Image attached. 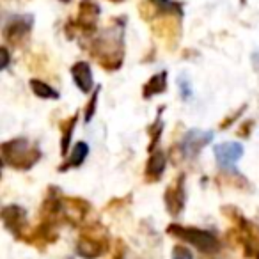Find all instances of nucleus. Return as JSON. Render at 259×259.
<instances>
[{
	"mask_svg": "<svg viewBox=\"0 0 259 259\" xmlns=\"http://www.w3.org/2000/svg\"><path fill=\"white\" fill-rule=\"evenodd\" d=\"M61 2H69V0H61Z\"/></svg>",
	"mask_w": 259,
	"mask_h": 259,
	"instance_id": "obj_18",
	"label": "nucleus"
},
{
	"mask_svg": "<svg viewBox=\"0 0 259 259\" xmlns=\"http://www.w3.org/2000/svg\"><path fill=\"white\" fill-rule=\"evenodd\" d=\"M0 54H2V69H6L9 66V52L6 47L0 48Z\"/></svg>",
	"mask_w": 259,
	"mask_h": 259,
	"instance_id": "obj_15",
	"label": "nucleus"
},
{
	"mask_svg": "<svg viewBox=\"0 0 259 259\" xmlns=\"http://www.w3.org/2000/svg\"><path fill=\"white\" fill-rule=\"evenodd\" d=\"M163 169H165V158H163L162 153H156L151 160H149V165H148V176L149 178H156L158 180L162 176Z\"/></svg>",
	"mask_w": 259,
	"mask_h": 259,
	"instance_id": "obj_11",
	"label": "nucleus"
},
{
	"mask_svg": "<svg viewBox=\"0 0 259 259\" xmlns=\"http://www.w3.org/2000/svg\"><path fill=\"white\" fill-rule=\"evenodd\" d=\"M30 87H32L34 94L39 98H47V100H55V98H59L57 91H54L50 85H47V83L41 82V80H30Z\"/></svg>",
	"mask_w": 259,
	"mask_h": 259,
	"instance_id": "obj_9",
	"label": "nucleus"
},
{
	"mask_svg": "<svg viewBox=\"0 0 259 259\" xmlns=\"http://www.w3.org/2000/svg\"><path fill=\"white\" fill-rule=\"evenodd\" d=\"M172 259H194V255H192V252L188 250L187 247H183V245H176L172 250Z\"/></svg>",
	"mask_w": 259,
	"mask_h": 259,
	"instance_id": "obj_13",
	"label": "nucleus"
},
{
	"mask_svg": "<svg viewBox=\"0 0 259 259\" xmlns=\"http://www.w3.org/2000/svg\"><path fill=\"white\" fill-rule=\"evenodd\" d=\"M98 93H100V87H98V89L94 91L93 98H91V103H89V112H87V114H85V121H91V117H93V114H94V108H96Z\"/></svg>",
	"mask_w": 259,
	"mask_h": 259,
	"instance_id": "obj_14",
	"label": "nucleus"
},
{
	"mask_svg": "<svg viewBox=\"0 0 259 259\" xmlns=\"http://www.w3.org/2000/svg\"><path fill=\"white\" fill-rule=\"evenodd\" d=\"M167 87V73L162 71L158 75H155L148 83L144 85V96L149 98L153 94H158V93H163Z\"/></svg>",
	"mask_w": 259,
	"mask_h": 259,
	"instance_id": "obj_7",
	"label": "nucleus"
},
{
	"mask_svg": "<svg viewBox=\"0 0 259 259\" xmlns=\"http://www.w3.org/2000/svg\"><path fill=\"white\" fill-rule=\"evenodd\" d=\"M215 134L213 132H201V130H190L187 132L183 137V142H181V151H183L185 156L192 158L195 156L206 144L213 141Z\"/></svg>",
	"mask_w": 259,
	"mask_h": 259,
	"instance_id": "obj_3",
	"label": "nucleus"
},
{
	"mask_svg": "<svg viewBox=\"0 0 259 259\" xmlns=\"http://www.w3.org/2000/svg\"><path fill=\"white\" fill-rule=\"evenodd\" d=\"M71 75H73V80H75L76 87H78L82 93H89L93 89L94 82H93V71H91V66L87 62L80 61V62H75L71 66Z\"/></svg>",
	"mask_w": 259,
	"mask_h": 259,
	"instance_id": "obj_5",
	"label": "nucleus"
},
{
	"mask_svg": "<svg viewBox=\"0 0 259 259\" xmlns=\"http://www.w3.org/2000/svg\"><path fill=\"white\" fill-rule=\"evenodd\" d=\"M178 87H180L181 98H183V100H190L192 98V85H190V80H188L185 75H180V78H178Z\"/></svg>",
	"mask_w": 259,
	"mask_h": 259,
	"instance_id": "obj_12",
	"label": "nucleus"
},
{
	"mask_svg": "<svg viewBox=\"0 0 259 259\" xmlns=\"http://www.w3.org/2000/svg\"><path fill=\"white\" fill-rule=\"evenodd\" d=\"M213 153H215V158L219 162V165L224 167V169H229V167H233L241 158L243 146L240 142H224V144L215 146Z\"/></svg>",
	"mask_w": 259,
	"mask_h": 259,
	"instance_id": "obj_4",
	"label": "nucleus"
},
{
	"mask_svg": "<svg viewBox=\"0 0 259 259\" xmlns=\"http://www.w3.org/2000/svg\"><path fill=\"white\" fill-rule=\"evenodd\" d=\"M34 25L32 15H13L4 25V39L11 45H22L30 34Z\"/></svg>",
	"mask_w": 259,
	"mask_h": 259,
	"instance_id": "obj_2",
	"label": "nucleus"
},
{
	"mask_svg": "<svg viewBox=\"0 0 259 259\" xmlns=\"http://www.w3.org/2000/svg\"><path fill=\"white\" fill-rule=\"evenodd\" d=\"M155 8L156 15L162 16H174L176 15L178 18L183 16V8H181L180 2H174V0H149Z\"/></svg>",
	"mask_w": 259,
	"mask_h": 259,
	"instance_id": "obj_6",
	"label": "nucleus"
},
{
	"mask_svg": "<svg viewBox=\"0 0 259 259\" xmlns=\"http://www.w3.org/2000/svg\"><path fill=\"white\" fill-rule=\"evenodd\" d=\"M252 61H254L255 69H259V54H254V55H252Z\"/></svg>",
	"mask_w": 259,
	"mask_h": 259,
	"instance_id": "obj_16",
	"label": "nucleus"
},
{
	"mask_svg": "<svg viewBox=\"0 0 259 259\" xmlns=\"http://www.w3.org/2000/svg\"><path fill=\"white\" fill-rule=\"evenodd\" d=\"M169 233L176 234V236L183 238L187 243L194 245V247L201 248L202 252H213L219 248V241L213 234L206 233L201 229H194V227H181V226H170Z\"/></svg>",
	"mask_w": 259,
	"mask_h": 259,
	"instance_id": "obj_1",
	"label": "nucleus"
},
{
	"mask_svg": "<svg viewBox=\"0 0 259 259\" xmlns=\"http://www.w3.org/2000/svg\"><path fill=\"white\" fill-rule=\"evenodd\" d=\"M167 202H169V211L178 215V211L183 208V192H181V187L169 188V192H167Z\"/></svg>",
	"mask_w": 259,
	"mask_h": 259,
	"instance_id": "obj_8",
	"label": "nucleus"
},
{
	"mask_svg": "<svg viewBox=\"0 0 259 259\" xmlns=\"http://www.w3.org/2000/svg\"><path fill=\"white\" fill-rule=\"evenodd\" d=\"M110 2H115V4H119V2H122V0H110Z\"/></svg>",
	"mask_w": 259,
	"mask_h": 259,
	"instance_id": "obj_17",
	"label": "nucleus"
},
{
	"mask_svg": "<svg viewBox=\"0 0 259 259\" xmlns=\"http://www.w3.org/2000/svg\"><path fill=\"white\" fill-rule=\"evenodd\" d=\"M89 155V146L85 144V142H78V144L73 148V151H71V156H69V160H68V167H76V165H80V163L85 160V156Z\"/></svg>",
	"mask_w": 259,
	"mask_h": 259,
	"instance_id": "obj_10",
	"label": "nucleus"
}]
</instances>
